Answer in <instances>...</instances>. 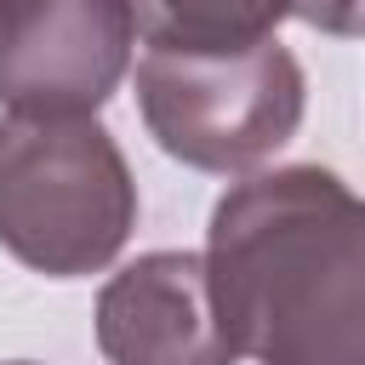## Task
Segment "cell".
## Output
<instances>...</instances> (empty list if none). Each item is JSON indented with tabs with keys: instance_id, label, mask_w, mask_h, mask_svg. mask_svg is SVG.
<instances>
[{
	"instance_id": "obj_4",
	"label": "cell",
	"mask_w": 365,
	"mask_h": 365,
	"mask_svg": "<svg viewBox=\"0 0 365 365\" xmlns=\"http://www.w3.org/2000/svg\"><path fill=\"white\" fill-rule=\"evenodd\" d=\"M125 0H0L6 114H97L131 74Z\"/></svg>"
},
{
	"instance_id": "obj_2",
	"label": "cell",
	"mask_w": 365,
	"mask_h": 365,
	"mask_svg": "<svg viewBox=\"0 0 365 365\" xmlns=\"http://www.w3.org/2000/svg\"><path fill=\"white\" fill-rule=\"evenodd\" d=\"M137 228V182L91 114L0 120V245L46 274H103Z\"/></svg>"
},
{
	"instance_id": "obj_7",
	"label": "cell",
	"mask_w": 365,
	"mask_h": 365,
	"mask_svg": "<svg viewBox=\"0 0 365 365\" xmlns=\"http://www.w3.org/2000/svg\"><path fill=\"white\" fill-rule=\"evenodd\" d=\"M291 17H302L308 29L336 34V40H354L359 34V0H297Z\"/></svg>"
},
{
	"instance_id": "obj_3",
	"label": "cell",
	"mask_w": 365,
	"mask_h": 365,
	"mask_svg": "<svg viewBox=\"0 0 365 365\" xmlns=\"http://www.w3.org/2000/svg\"><path fill=\"white\" fill-rule=\"evenodd\" d=\"M137 114L160 154L188 171L240 177L297 137L308 80L279 40L251 51H148L137 63Z\"/></svg>"
},
{
	"instance_id": "obj_1",
	"label": "cell",
	"mask_w": 365,
	"mask_h": 365,
	"mask_svg": "<svg viewBox=\"0 0 365 365\" xmlns=\"http://www.w3.org/2000/svg\"><path fill=\"white\" fill-rule=\"evenodd\" d=\"M217 325L257 365H365V205L325 165L234 182L205 228Z\"/></svg>"
},
{
	"instance_id": "obj_8",
	"label": "cell",
	"mask_w": 365,
	"mask_h": 365,
	"mask_svg": "<svg viewBox=\"0 0 365 365\" xmlns=\"http://www.w3.org/2000/svg\"><path fill=\"white\" fill-rule=\"evenodd\" d=\"M6 365H34V359H6Z\"/></svg>"
},
{
	"instance_id": "obj_6",
	"label": "cell",
	"mask_w": 365,
	"mask_h": 365,
	"mask_svg": "<svg viewBox=\"0 0 365 365\" xmlns=\"http://www.w3.org/2000/svg\"><path fill=\"white\" fill-rule=\"evenodd\" d=\"M148 51H251L274 40L297 0H125Z\"/></svg>"
},
{
	"instance_id": "obj_5",
	"label": "cell",
	"mask_w": 365,
	"mask_h": 365,
	"mask_svg": "<svg viewBox=\"0 0 365 365\" xmlns=\"http://www.w3.org/2000/svg\"><path fill=\"white\" fill-rule=\"evenodd\" d=\"M97 348L108 365H234L200 251H143L97 291Z\"/></svg>"
}]
</instances>
